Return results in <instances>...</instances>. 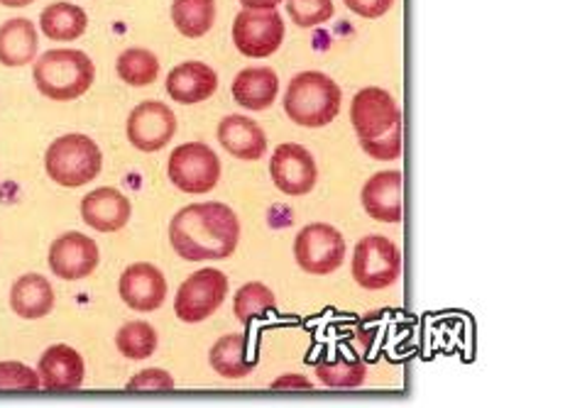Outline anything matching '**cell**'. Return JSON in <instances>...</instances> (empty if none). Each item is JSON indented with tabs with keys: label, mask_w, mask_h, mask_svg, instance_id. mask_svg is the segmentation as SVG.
I'll return each mask as SVG.
<instances>
[{
	"label": "cell",
	"mask_w": 570,
	"mask_h": 408,
	"mask_svg": "<svg viewBox=\"0 0 570 408\" xmlns=\"http://www.w3.org/2000/svg\"><path fill=\"white\" fill-rule=\"evenodd\" d=\"M169 242L184 262L228 259L238 250L240 218L218 201L184 206L169 222Z\"/></svg>",
	"instance_id": "cell-1"
},
{
	"label": "cell",
	"mask_w": 570,
	"mask_h": 408,
	"mask_svg": "<svg viewBox=\"0 0 570 408\" xmlns=\"http://www.w3.org/2000/svg\"><path fill=\"white\" fill-rule=\"evenodd\" d=\"M353 130L367 157L394 162L402 155V108L394 96L377 86L357 91L351 106Z\"/></svg>",
	"instance_id": "cell-2"
},
{
	"label": "cell",
	"mask_w": 570,
	"mask_h": 408,
	"mask_svg": "<svg viewBox=\"0 0 570 408\" xmlns=\"http://www.w3.org/2000/svg\"><path fill=\"white\" fill-rule=\"evenodd\" d=\"M32 79L37 91L49 101H77L96 81V67L91 57L81 49H49L35 59Z\"/></svg>",
	"instance_id": "cell-3"
},
{
	"label": "cell",
	"mask_w": 570,
	"mask_h": 408,
	"mask_svg": "<svg viewBox=\"0 0 570 408\" xmlns=\"http://www.w3.org/2000/svg\"><path fill=\"white\" fill-rule=\"evenodd\" d=\"M343 91L328 73L302 71L284 93V113L302 128H326L341 113Z\"/></svg>",
	"instance_id": "cell-4"
},
{
	"label": "cell",
	"mask_w": 570,
	"mask_h": 408,
	"mask_svg": "<svg viewBox=\"0 0 570 408\" xmlns=\"http://www.w3.org/2000/svg\"><path fill=\"white\" fill-rule=\"evenodd\" d=\"M45 169L47 177L59 187L79 189L101 175L104 152L89 135L69 132L47 147Z\"/></svg>",
	"instance_id": "cell-5"
},
{
	"label": "cell",
	"mask_w": 570,
	"mask_h": 408,
	"mask_svg": "<svg viewBox=\"0 0 570 408\" xmlns=\"http://www.w3.org/2000/svg\"><path fill=\"white\" fill-rule=\"evenodd\" d=\"M353 279L367 291L390 289L402 277V252L384 235H365L353 250Z\"/></svg>",
	"instance_id": "cell-6"
},
{
	"label": "cell",
	"mask_w": 570,
	"mask_h": 408,
	"mask_svg": "<svg viewBox=\"0 0 570 408\" xmlns=\"http://www.w3.org/2000/svg\"><path fill=\"white\" fill-rule=\"evenodd\" d=\"M169 181L184 193L204 196L220 181V159L206 142H184L169 155Z\"/></svg>",
	"instance_id": "cell-7"
},
{
	"label": "cell",
	"mask_w": 570,
	"mask_h": 408,
	"mask_svg": "<svg viewBox=\"0 0 570 408\" xmlns=\"http://www.w3.org/2000/svg\"><path fill=\"white\" fill-rule=\"evenodd\" d=\"M228 296V277L216 267L194 271L184 279L175 299V314L181 324H202L214 316Z\"/></svg>",
	"instance_id": "cell-8"
},
{
	"label": "cell",
	"mask_w": 570,
	"mask_h": 408,
	"mask_svg": "<svg viewBox=\"0 0 570 408\" xmlns=\"http://www.w3.org/2000/svg\"><path fill=\"white\" fill-rule=\"evenodd\" d=\"M294 257L306 275H333L345 259V238L328 222H312L294 238Z\"/></svg>",
	"instance_id": "cell-9"
},
{
	"label": "cell",
	"mask_w": 570,
	"mask_h": 408,
	"mask_svg": "<svg viewBox=\"0 0 570 408\" xmlns=\"http://www.w3.org/2000/svg\"><path fill=\"white\" fill-rule=\"evenodd\" d=\"M233 42L245 57L267 59L284 42V20L277 10H243L233 22Z\"/></svg>",
	"instance_id": "cell-10"
},
{
	"label": "cell",
	"mask_w": 570,
	"mask_h": 408,
	"mask_svg": "<svg viewBox=\"0 0 570 408\" xmlns=\"http://www.w3.org/2000/svg\"><path fill=\"white\" fill-rule=\"evenodd\" d=\"M128 140L140 152H159L175 140L177 116L163 101H142L128 116Z\"/></svg>",
	"instance_id": "cell-11"
},
{
	"label": "cell",
	"mask_w": 570,
	"mask_h": 408,
	"mask_svg": "<svg viewBox=\"0 0 570 408\" xmlns=\"http://www.w3.org/2000/svg\"><path fill=\"white\" fill-rule=\"evenodd\" d=\"M269 177L284 196L312 193L318 181V167L314 155L296 142L279 145L269 159Z\"/></svg>",
	"instance_id": "cell-12"
},
{
	"label": "cell",
	"mask_w": 570,
	"mask_h": 408,
	"mask_svg": "<svg viewBox=\"0 0 570 408\" xmlns=\"http://www.w3.org/2000/svg\"><path fill=\"white\" fill-rule=\"evenodd\" d=\"M101 262V250L98 242L89 235L69 230L49 247V269L55 271V277L65 281H81L91 277Z\"/></svg>",
	"instance_id": "cell-13"
},
{
	"label": "cell",
	"mask_w": 570,
	"mask_h": 408,
	"mask_svg": "<svg viewBox=\"0 0 570 408\" xmlns=\"http://www.w3.org/2000/svg\"><path fill=\"white\" fill-rule=\"evenodd\" d=\"M122 303L138 314H153L167 299V279L150 262H135L118 279Z\"/></svg>",
	"instance_id": "cell-14"
},
{
	"label": "cell",
	"mask_w": 570,
	"mask_h": 408,
	"mask_svg": "<svg viewBox=\"0 0 570 408\" xmlns=\"http://www.w3.org/2000/svg\"><path fill=\"white\" fill-rule=\"evenodd\" d=\"M37 375H40L42 389L49 391H73L83 385L86 365L79 350H73L71 345H52L47 348L37 365Z\"/></svg>",
	"instance_id": "cell-15"
},
{
	"label": "cell",
	"mask_w": 570,
	"mask_h": 408,
	"mask_svg": "<svg viewBox=\"0 0 570 408\" xmlns=\"http://www.w3.org/2000/svg\"><path fill=\"white\" fill-rule=\"evenodd\" d=\"M132 216V203L122 191L114 187L96 189L83 196L81 218L89 228L98 232H118L128 226Z\"/></svg>",
	"instance_id": "cell-16"
},
{
	"label": "cell",
	"mask_w": 570,
	"mask_h": 408,
	"mask_svg": "<svg viewBox=\"0 0 570 408\" xmlns=\"http://www.w3.org/2000/svg\"><path fill=\"white\" fill-rule=\"evenodd\" d=\"M361 201L370 218H375L380 222H390V226L402 222V213H404L402 171L387 169V171H377L375 177H370L363 187Z\"/></svg>",
	"instance_id": "cell-17"
},
{
	"label": "cell",
	"mask_w": 570,
	"mask_h": 408,
	"mask_svg": "<svg viewBox=\"0 0 570 408\" xmlns=\"http://www.w3.org/2000/svg\"><path fill=\"white\" fill-rule=\"evenodd\" d=\"M218 91V73L204 61H184L167 77V93L181 106L204 103Z\"/></svg>",
	"instance_id": "cell-18"
},
{
	"label": "cell",
	"mask_w": 570,
	"mask_h": 408,
	"mask_svg": "<svg viewBox=\"0 0 570 408\" xmlns=\"http://www.w3.org/2000/svg\"><path fill=\"white\" fill-rule=\"evenodd\" d=\"M218 142L223 150L243 162H257L267 152V135L247 116H228L218 126Z\"/></svg>",
	"instance_id": "cell-19"
},
{
	"label": "cell",
	"mask_w": 570,
	"mask_h": 408,
	"mask_svg": "<svg viewBox=\"0 0 570 408\" xmlns=\"http://www.w3.org/2000/svg\"><path fill=\"white\" fill-rule=\"evenodd\" d=\"M37 28L28 18H10L0 24V64L8 69L35 64L37 59Z\"/></svg>",
	"instance_id": "cell-20"
},
{
	"label": "cell",
	"mask_w": 570,
	"mask_h": 408,
	"mask_svg": "<svg viewBox=\"0 0 570 408\" xmlns=\"http://www.w3.org/2000/svg\"><path fill=\"white\" fill-rule=\"evenodd\" d=\"M230 91H233L235 103L243 106L245 110H255L257 113V110H267L277 101L279 79L275 69L250 67V69H243L238 77H235Z\"/></svg>",
	"instance_id": "cell-21"
},
{
	"label": "cell",
	"mask_w": 570,
	"mask_h": 408,
	"mask_svg": "<svg viewBox=\"0 0 570 408\" xmlns=\"http://www.w3.org/2000/svg\"><path fill=\"white\" fill-rule=\"evenodd\" d=\"M10 308L22 320H40L52 314L55 289L42 275H22L10 289Z\"/></svg>",
	"instance_id": "cell-22"
},
{
	"label": "cell",
	"mask_w": 570,
	"mask_h": 408,
	"mask_svg": "<svg viewBox=\"0 0 570 408\" xmlns=\"http://www.w3.org/2000/svg\"><path fill=\"white\" fill-rule=\"evenodd\" d=\"M208 362L214 372L226 379H243L255 369L257 355H250V340L240 332H230L214 342L208 352Z\"/></svg>",
	"instance_id": "cell-23"
},
{
	"label": "cell",
	"mask_w": 570,
	"mask_h": 408,
	"mask_svg": "<svg viewBox=\"0 0 570 408\" xmlns=\"http://www.w3.org/2000/svg\"><path fill=\"white\" fill-rule=\"evenodd\" d=\"M89 28V16L81 6L52 3L42 10L40 30L52 42H73Z\"/></svg>",
	"instance_id": "cell-24"
},
{
	"label": "cell",
	"mask_w": 570,
	"mask_h": 408,
	"mask_svg": "<svg viewBox=\"0 0 570 408\" xmlns=\"http://www.w3.org/2000/svg\"><path fill=\"white\" fill-rule=\"evenodd\" d=\"M316 375L321 385L333 389H355L365 381V365L361 357L345 350L326 355L324 360L316 362Z\"/></svg>",
	"instance_id": "cell-25"
},
{
	"label": "cell",
	"mask_w": 570,
	"mask_h": 408,
	"mask_svg": "<svg viewBox=\"0 0 570 408\" xmlns=\"http://www.w3.org/2000/svg\"><path fill=\"white\" fill-rule=\"evenodd\" d=\"M171 22L179 34L198 40L216 22V0H175L171 3Z\"/></svg>",
	"instance_id": "cell-26"
},
{
	"label": "cell",
	"mask_w": 570,
	"mask_h": 408,
	"mask_svg": "<svg viewBox=\"0 0 570 408\" xmlns=\"http://www.w3.org/2000/svg\"><path fill=\"white\" fill-rule=\"evenodd\" d=\"M269 311H277V296L267 283L250 281L235 291L233 314L247 328L255 318H265Z\"/></svg>",
	"instance_id": "cell-27"
},
{
	"label": "cell",
	"mask_w": 570,
	"mask_h": 408,
	"mask_svg": "<svg viewBox=\"0 0 570 408\" xmlns=\"http://www.w3.org/2000/svg\"><path fill=\"white\" fill-rule=\"evenodd\" d=\"M116 71L120 81H126L135 89H142V86H150L159 77V59L150 49L142 47H130L122 52L116 61Z\"/></svg>",
	"instance_id": "cell-28"
},
{
	"label": "cell",
	"mask_w": 570,
	"mask_h": 408,
	"mask_svg": "<svg viewBox=\"0 0 570 408\" xmlns=\"http://www.w3.org/2000/svg\"><path fill=\"white\" fill-rule=\"evenodd\" d=\"M159 336L153 324L147 320H130L122 326L116 336V348L128 360H147L157 352Z\"/></svg>",
	"instance_id": "cell-29"
},
{
	"label": "cell",
	"mask_w": 570,
	"mask_h": 408,
	"mask_svg": "<svg viewBox=\"0 0 570 408\" xmlns=\"http://www.w3.org/2000/svg\"><path fill=\"white\" fill-rule=\"evenodd\" d=\"M287 10L299 28H318L333 18V0H287Z\"/></svg>",
	"instance_id": "cell-30"
},
{
	"label": "cell",
	"mask_w": 570,
	"mask_h": 408,
	"mask_svg": "<svg viewBox=\"0 0 570 408\" xmlns=\"http://www.w3.org/2000/svg\"><path fill=\"white\" fill-rule=\"evenodd\" d=\"M40 387L37 369L22 362H0V391H35Z\"/></svg>",
	"instance_id": "cell-31"
},
{
	"label": "cell",
	"mask_w": 570,
	"mask_h": 408,
	"mask_svg": "<svg viewBox=\"0 0 570 408\" xmlns=\"http://www.w3.org/2000/svg\"><path fill=\"white\" fill-rule=\"evenodd\" d=\"M128 389H138V391H171L175 389V379L167 372V369H159V367H150V369H142V372L135 375L128 381Z\"/></svg>",
	"instance_id": "cell-32"
},
{
	"label": "cell",
	"mask_w": 570,
	"mask_h": 408,
	"mask_svg": "<svg viewBox=\"0 0 570 408\" xmlns=\"http://www.w3.org/2000/svg\"><path fill=\"white\" fill-rule=\"evenodd\" d=\"M345 8L353 10L355 16L367 18V20H377L382 16H387L392 10L394 0H343Z\"/></svg>",
	"instance_id": "cell-33"
},
{
	"label": "cell",
	"mask_w": 570,
	"mask_h": 408,
	"mask_svg": "<svg viewBox=\"0 0 570 408\" xmlns=\"http://www.w3.org/2000/svg\"><path fill=\"white\" fill-rule=\"evenodd\" d=\"M312 387H314L312 381H308L302 375H282L279 379L272 381V389H279V391H284V389H312Z\"/></svg>",
	"instance_id": "cell-34"
},
{
	"label": "cell",
	"mask_w": 570,
	"mask_h": 408,
	"mask_svg": "<svg viewBox=\"0 0 570 408\" xmlns=\"http://www.w3.org/2000/svg\"><path fill=\"white\" fill-rule=\"evenodd\" d=\"M282 0H240L245 10H277Z\"/></svg>",
	"instance_id": "cell-35"
},
{
	"label": "cell",
	"mask_w": 570,
	"mask_h": 408,
	"mask_svg": "<svg viewBox=\"0 0 570 408\" xmlns=\"http://www.w3.org/2000/svg\"><path fill=\"white\" fill-rule=\"evenodd\" d=\"M32 3L35 0H0V6H6V8H28Z\"/></svg>",
	"instance_id": "cell-36"
}]
</instances>
